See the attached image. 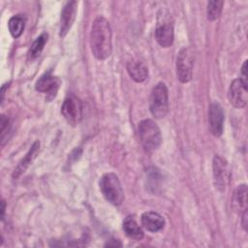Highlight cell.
<instances>
[{"instance_id":"cell-21","label":"cell","mask_w":248,"mask_h":248,"mask_svg":"<svg viewBox=\"0 0 248 248\" xmlns=\"http://www.w3.org/2000/svg\"><path fill=\"white\" fill-rule=\"evenodd\" d=\"M1 140H2V145H4L5 143V139H6V135L9 133L10 128H11V124H10V120L8 117H6L5 115L1 116Z\"/></svg>"},{"instance_id":"cell-12","label":"cell","mask_w":248,"mask_h":248,"mask_svg":"<svg viewBox=\"0 0 248 248\" xmlns=\"http://www.w3.org/2000/svg\"><path fill=\"white\" fill-rule=\"evenodd\" d=\"M77 1H69L63 7L61 12V18H60V28H59V35L60 37H65L68 32L70 31L77 13Z\"/></svg>"},{"instance_id":"cell-11","label":"cell","mask_w":248,"mask_h":248,"mask_svg":"<svg viewBox=\"0 0 248 248\" xmlns=\"http://www.w3.org/2000/svg\"><path fill=\"white\" fill-rule=\"evenodd\" d=\"M208 124L211 134L220 137L224 130V112L218 103H212L208 109Z\"/></svg>"},{"instance_id":"cell-23","label":"cell","mask_w":248,"mask_h":248,"mask_svg":"<svg viewBox=\"0 0 248 248\" xmlns=\"http://www.w3.org/2000/svg\"><path fill=\"white\" fill-rule=\"evenodd\" d=\"M1 204H2V206H1V211H2V214H1V218L3 219L4 218V213H5V202L4 201H2V202H1Z\"/></svg>"},{"instance_id":"cell-17","label":"cell","mask_w":248,"mask_h":248,"mask_svg":"<svg viewBox=\"0 0 248 248\" xmlns=\"http://www.w3.org/2000/svg\"><path fill=\"white\" fill-rule=\"evenodd\" d=\"M123 230L127 236L130 238L140 240L143 237V232L139 226L135 217L127 216L123 221Z\"/></svg>"},{"instance_id":"cell-14","label":"cell","mask_w":248,"mask_h":248,"mask_svg":"<svg viewBox=\"0 0 248 248\" xmlns=\"http://www.w3.org/2000/svg\"><path fill=\"white\" fill-rule=\"evenodd\" d=\"M126 68L129 76L137 82H141L148 77L147 66L140 60L132 59L128 61Z\"/></svg>"},{"instance_id":"cell-13","label":"cell","mask_w":248,"mask_h":248,"mask_svg":"<svg viewBox=\"0 0 248 248\" xmlns=\"http://www.w3.org/2000/svg\"><path fill=\"white\" fill-rule=\"evenodd\" d=\"M141 225L148 232H156L164 228L165 219L155 211H146L141 215Z\"/></svg>"},{"instance_id":"cell-10","label":"cell","mask_w":248,"mask_h":248,"mask_svg":"<svg viewBox=\"0 0 248 248\" xmlns=\"http://www.w3.org/2000/svg\"><path fill=\"white\" fill-rule=\"evenodd\" d=\"M60 84L61 80L57 77L52 76L50 73H46L36 81L35 88L37 91L46 94L47 100H52L56 96Z\"/></svg>"},{"instance_id":"cell-19","label":"cell","mask_w":248,"mask_h":248,"mask_svg":"<svg viewBox=\"0 0 248 248\" xmlns=\"http://www.w3.org/2000/svg\"><path fill=\"white\" fill-rule=\"evenodd\" d=\"M47 41V34L46 33H42L31 45L28 52H27V57L29 60L36 59L41 52L44 49V46Z\"/></svg>"},{"instance_id":"cell-18","label":"cell","mask_w":248,"mask_h":248,"mask_svg":"<svg viewBox=\"0 0 248 248\" xmlns=\"http://www.w3.org/2000/svg\"><path fill=\"white\" fill-rule=\"evenodd\" d=\"M25 22L26 17L24 15H16L9 19L8 27L14 38H18L22 34L25 27Z\"/></svg>"},{"instance_id":"cell-1","label":"cell","mask_w":248,"mask_h":248,"mask_svg":"<svg viewBox=\"0 0 248 248\" xmlns=\"http://www.w3.org/2000/svg\"><path fill=\"white\" fill-rule=\"evenodd\" d=\"M90 47L93 55L99 60L107 59L111 54V28L104 16L96 17L92 23Z\"/></svg>"},{"instance_id":"cell-5","label":"cell","mask_w":248,"mask_h":248,"mask_svg":"<svg viewBox=\"0 0 248 248\" xmlns=\"http://www.w3.org/2000/svg\"><path fill=\"white\" fill-rule=\"evenodd\" d=\"M194 54L190 47H183L176 57V75L180 82L186 83L192 79Z\"/></svg>"},{"instance_id":"cell-20","label":"cell","mask_w":248,"mask_h":248,"mask_svg":"<svg viewBox=\"0 0 248 248\" xmlns=\"http://www.w3.org/2000/svg\"><path fill=\"white\" fill-rule=\"evenodd\" d=\"M223 1H219V0H214V1H209L207 3V9H206V14H207V18L211 21L217 19L221 13H222V9H223Z\"/></svg>"},{"instance_id":"cell-9","label":"cell","mask_w":248,"mask_h":248,"mask_svg":"<svg viewBox=\"0 0 248 248\" xmlns=\"http://www.w3.org/2000/svg\"><path fill=\"white\" fill-rule=\"evenodd\" d=\"M228 98L230 103L238 108L246 107L248 96H247V84L243 83L239 78H236L232 81L229 91Z\"/></svg>"},{"instance_id":"cell-22","label":"cell","mask_w":248,"mask_h":248,"mask_svg":"<svg viewBox=\"0 0 248 248\" xmlns=\"http://www.w3.org/2000/svg\"><path fill=\"white\" fill-rule=\"evenodd\" d=\"M247 60H245L244 61V63H243V65H242V67H241V71H240V78H239V79L243 82V83H245V84H248V82H247Z\"/></svg>"},{"instance_id":"cell-2","label":"cell","mask_w":248,"mask_h":248,"mask_svg":"<svg viewBox=\"0 0 248 248\" xmlns=\"http://www.w3.org/2000/svg\"><path fill=\"white\" fill-rule=\"evenodd\" d=\"M100 189L108 202L119 205L124 200V191L118 176L113 172L105 173L100 179Z\"/></svg>"},{"instance_id":"cell-4","label":"cell","mask_w":248,"mask_h":248,"mask_svg":"<svg viewBox=\"0 0 248 248\" xmlns=\"http://www.w3.org/2000/svg\"><path fill=\"white\" fill-rule=\"evenodd\" d=\"M149 108L156 118H162L168 113L169 94L165 83L159 82L153 87L149 98Z\"/></svg>"},{"instance_id":"cell-3","label":"cell","mask_w":248,"mask_h":248,"mask_svg":"<svg viewBox=\"0 0 248 248\" xmlns=\"http://www.w3.org/2000/svg\"><path fill=\"white\" fill-rule=\"evenodd\" d=\"M140 140L146 151L157 149L162 143V135L157 124L151 119H144L139 124Z\"/></svg>"},{"instance_id":"cell-8","label":"cell","mask_w":248,"mask_h":248,"mask_svg":"<svg viewBox=\"0 0 248 248\" xmlns=\"http://www.w3.org/2000/svg\"><path fill=\"white\" fill-rule=\"evenodd\" d=\"M173 37L174 33L172 22L166 16H163L162 19L159 17L155 29V39L157 43L163 47H169L173 43Z\"/></svg>"},{"instance_id":"cell-15","label":"cell","mask_w":248,"mask_h":248,"mask_svg":"<svg viewBox=\"0 0 248 248\" xmlns=\"http://www.w3.org/2000/svg\"><path fill=\"white\" fill-rule=\"evenodd\" d=\"M232 204L233 209L242 214L247 212V186L246 184H241L236 187L232 194Z\"/></svg>"},{"instance_id":"cell-6","label":"cell","mask_w":248,"mask_h":248,"mask_svg":"<svg viewBox=\"0 0 248 248\" xmlns=\"http://www.w3.org/2000/svg\"><path fill=\"white\" fill-rule=\"evenodd\" d=\"M212 169L215 187L220 191H224L228 186L231 177L227 161L220 155H215L213 158Z\"/></svg>"},{"instance_id":"cell-16","label":"cell","mask_w":248,"mask_h":248,"mask_svg":"<svg viewBox=\"0 0 248 248\" xmlns=\"http://www.w3.org/2000/svg\"><path fill=\"white\" fill-rule=\"evenodd\" d=\"M39 149H40V142L39 141H35L30 150L27 152V154L25 155V157L21 160V162L18 164V166L16 167V169L15 170L14 173H13V176L16 178V177H18L21 173H23L25 171V170L30 166V164L33 162V160L36 158L38 152H39Z\"/></svg>"},{"instance_id":"cell-7","label":"cell","mask_w":248,"mask_h":248,"mask_svg":"<svg viewBox=\"0 0 248 248\" xmlns=\"http://www.w3.org/2000/svg\"><path fill=\"white\" fill-rule=\"evenodd\" d=\"M61 113L69 124H78L82 117V105L79 99L73 95L68 96L62 104Z\"/></svg>"}]
</instances>
